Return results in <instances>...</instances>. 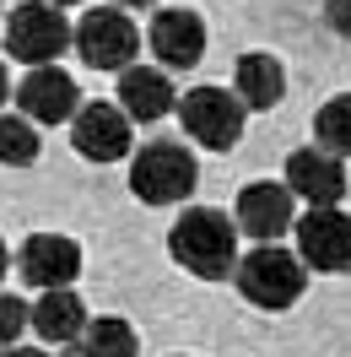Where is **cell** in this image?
Returning a JSON list of instances; mask_svg holds the SVG:
<instances>
[{
	"label": "cell",
	"instance_id": "cb8c5ba5",
	"mask_svg": "<svg viewBox=\"0 0 351 357\" xmlns=\"http://www.w3.org/2000/svg\"><path fill=\"white\" fill-rule=\"evenodd\" d=\"M0 103H6V66H0Z\"/></svg>",
	"mask_w": 351,
	"mask_h": 357
},
{
	"label": "cell",
	"instance_id": "8992f818",
	"mask_svg": "<svg viewBox=\"0 0 351 357\" xmlns=\"http://www.w3.org/2000/svg\"><path fill=\"white\" fill-rule=\"evenodd\" d=\"M292 233H297V260L308 271H329V276L351 271V217L341 206H313L303 222H292Z\"/></svg>",
	"mask_w": 351,
	"mask_h": 357
},
{
	"label": "cell",
	"instance_id": "3957f363",
	"mask_svg": "<svg viewBox=\"0 0 351 357\" xmlns=\"http://www.w3.org/2000/svg\"><path fill=\"white\" fill-rule=\"evenodd\" d=\"M195 184H200L195 152L178 146V141H152V146H141L135 162H130V190H135V201H146V206H173V201H184Z\"/></svg>",
	"mask_w": 351,
	"mask_h": 357
},
{
	"label": "cell",
	"instance_id": "9a60e30c",
	"mask_svg": "<svg viewBox=\"0 0 351 357\" xmlns=\"http://www.w3.org/2000/svg\"><path fill=\"white\" fill-rule=\"evenodd\" d=\"M233 92L243 98V109H276L281 92H286V70L276 66V54L254 49V54H243L238 70H233Z\"/></svg>",
	"mask_w": 351,
	"mask_h": 357
},
{
	"label": "cell",
	"instance_id": "8fae6325",
	"mask_svg": "<svg viewBox=\"0 0 351 357\" xmlns=\"http://www.w3.org/2000/svg\"><path fill=\"white\" fill-rule=\"evenodd\" d=\"M286 190L297 201H308V211L313 206H341V195H346V162L319 152V146H303V152L286 157Z\"/></svg>",
	"mask_w": 351,
	"mask_h": 357
},
{
	"label": "cell",
	"instance_id": "5b68a950",
	"mask_svg": "<svg viewBox=\"0 0 351 357\" xmlns=\"http://www.w3.org/2000/svg\"><path fill=\"white\" fill-rule=\"evenodd\" d=\"M243 98L238 92H221V87H195L178 98V119H184V135L200 141V146H211V152H227V146H238L243 135Z\"/></svg>",
	"mask_w": 351,
	"mask_h": 357
},
{
	"label": "cell",
	"instance_id": "7a4b0ae2",
	"mask_svg": "<svg viewBox=\"0 0 351 357\" xmlns=\"http://www.w3.org/2000/svg\"><path fill=\"white\" fill-rule=\"evenodd\" d=\"M233 282H238V292L254 303V309H292V303L303 298L308 271H303V260H297L292 249L260 244V249H249V255L238 260Z\"/></svg>",
	"mask_w": 351,
	"mask_h": 357
},
{
	"label": "cell",
	"instance_id": "e0dca14e",
	"mask_svg": "<svg viewBox=\"0 0 351 357\" xmlns=\"http://www.w3.org/2000/svg\"><path fill=\"white\" fill-rule=\"evenodd\" d=\"M76 357H135V331L119 314H98L76 335Z\"/></svg>",
	"mask_w": 351,
	"mask_h": 357
},
{
	"label": "cell",
	"instance_id": "9c48e42d",
	"mask_svg": "<svg viewBox=\"0 0 351 357\" xmlns=\"http://www.w3.org/2000/svg\"><path fill=\"white\" fill-rule=\"evenodd\" d=\"M70 146L87 162H119L130 157V114L114 103H81L70 119Z\"/></svg>",
	"mask_w": 351,
	"mask_h": 357
},
{
	"label": "cell",
	"instance_id": "6da1fadb",
	"mask_svg": "<svg viewBox=\"0 0 351 357\" xmlns=\"http://www.w3.org/2000/svg\"><path fill=\"white\" fill-rule=\"evenodd\" d=\"M168 249H173V260L189 276L221 282V276L238 271V222L211 211V206H189L173 222V233H168Z\"/></svg>",
	"mask_w": 351,
	"mask_h": 357
},
{
	"label": "cell",
	"instance_id": "30bf717a",
	"mask_svg": "<svg viewBox=\"0 0 351 357\" xmlns=\"http://www.w3.org/2000/svg\"><path fill=\"white\" fill-rule=\"evenodd\" d=\"M81 92H76V82H70V70L60 66H33L22 76V87H17V103H22V119H33V125H65V119H76V103Z\"/></svg>",
	"mask_w": 351,
	"mask_h": 357
},
{
	"label": "cell",
	"instance_id": "7402d4cb",
	"mask_svg": "<svg viewBox=\"0 0 351 357\" xmlns=\"http://www.w3.org/2000/svg\"><path fill=\"white\" fill-rule=\"evenodd\" d=\"M6 357H44V352H33V347H11Z\"/></svg>",
	"mask_w": 351,
	"mask_h": 357
},
{
	"label": "cell",
	"instance_id": "2e32d148",
	"mask_svg": "<svg viewBox=\"0 0 351 357\" xmlns=\"http://www.w3.org/2000/svg\"><path fill=\"white\" fill-rule=\"evenodd\" d=\"M33 331L44 335V341H76V335L87 331V303L70 287L44 292V298L33 303Z\"/></svg>",
	"mask_w": 351,
	"mask_h": 357
},
{
	"label": "cell",
	"instance_id": "277c9868",
	"mask_svg": "<svg viewBox=\"0 0 351 357\" xmlns=\"http://www.w3.org/2000/svg\"><path fill=\"white\" fill-rule=\"evenodd\" d=\"M76 44V27L65 22V11H54L49 0H22L6 22V49L22 66H54L65 49Z\"/></svg>",
	"mask_w": 351,
	"mask_h": 357
},
{
	"label": "cell",
	"instance_id": "484cf974",
	"mask_svg": "<svg viewBox=\"0 0 351 357\" xmlns=\"http://www.w3.org/2000/svg\"><path fill=\"white\" fill-rule=\"evenodd\" d=\"M49 6H76V0H49Z\"/></svg>",
	"mask_w": 351,
	"mask_h": 357
},
{
	"label": "cell",
	"instance_id": "d4e9b609",
	"mask_svg": "<svg viewBox=\"0 0 351 357\" xmlns=\"http://www.w3.org/2000/svg\"><path fill=\"white\" fill-rule=\"evenodd\" d=\"M0 276H6V244H0Z\"/></svg>",
	"mask_w": 351,
	"mask_h": 357
},
{
	"label": "cell",
	"instance_id": "4fadbf2b",
	"mask_svg": "<svg viewBox=\"0 0 351 357\" xmlns=\"http://www.w3.org/2000/svg\"><path fill=\"white\" fill-rule=\"evenodd\" d=\"M146 44H152V54L162 60V70H189L200 54H205V22H200L195 11H184V6L157 11Z\"/></svg>",
	"mask_w": 351,
	"mask_h": 357
},
{
	"label": "cell",
	"instance_id": "7c38bea8",
	"mask_svg": "<svg viewBox=\"0 0 351 357\" xmlns=\"http://www.w3.org/2000/svg\"><path fill=\"white\" fill-rule=\"evenodd\" d=\"M292 190L286 184H243L238 195V211H233V222H238V233H249V238H260V244H276L281 233H292Z\"/></svg>",
	"mask_w": 351,
	"mask_h": 357
},
{
	"label": "cell",
	"instance_id": "5bb4252c",
	"mask_svg": "<svg viewBox=\"0 0 351 357\" xmlns=\"http://www.w3.org/2000/svg\"><path fill=\"white\" fill-rule=\"evenodd\" d=\"M173 82H168V70L162 66H125L119 70V109L130 114L135 125H152L162 114L173 109Z\"/></svg>",
	"mask_w": 351,
	"mask_h": 357
},
{
	"label": "cell",
	"instance_id": "ba28073f",
	"mask_svg": "<svg viewBox=\"0 0 351 357\" xmlns=\"http://www.w3.org/2000/svg\"><path fill=\"white\" fill-rule=\"evenodd\" d=\"M17 271H22L27 287H38V292L70 287V282L81 276V244L65 238V233H33V238L17 249Z\"/></svg>",
	"mask_w": 351,
	"mask_h": 357
},
{
	"label": "cell",
	"instance_id": "44dd1931",
	"mask_svg": "<svg viewBox=\"0 0 351 357\" xmlns=\"http://www.w3.org/2000/svg\"><path fill=\"white\" fill-rule=\"evenodd\" d=\"M325 17L341 38H351V0H325Z\"/></svg>",
	"mask_w": 351,
	"mask_h": 357
},
{
	"label": "cell",
	"instance_id": "ac0fdd59",
	"mask_svg": "<svg viewBox=\"0 0 351 357\" xmlns=\"http://www.w3.org/2000/svg\"><path fill=\"white\" fill-rule=\"evenodd\" d=\"M313 135H319V152L341 157V162L351 157V92L329 98L325 109H319V119H313Z\"/></svg>",
	"mask_w": 351,
	"mask_h": 357
},
{
	"label": "cell",
	"instance_id": "d6986e66",
	"mask_svg": "<svg viewBox=\"0 0 351 357\" xmlns=\"http://www.w3.org/2000/svg\"><path fill=\"white\" fill-rule=\"evenodd\" d=\"M0 162L6 168L38 162V130H33V119H22V114H6L0 119Z\"/></svg>",
	"mask_w": 351,
	"mask_h": 357
},
{
	"label": "cell",
	"instance_id": "52a82bcc",
	"mask_svg": "<svg viewBox=\"0 0 351 357\" xmlns=\"http://www.w3.org/2000/svg\"><path fill=\"white\" fill-rule=\"evenodd\" d=\"M76 49L92 70H125L135 66L141 38H135V22L125 11H87L81 27H76Z\"/></svg>",
	"mask_w": 351,
	"mask_h": 357
},
{
	"label": "cell",
	"instance_id": "ffe728a7",
	"mask_svg": "<svg viewBox=\"0 0 351 357\" xmlns=\"http://www.w3.org/2000/svg\"><path fill=\"white\" fill-rule=\"evenodd\" d=\"M33 325V309H27L22 298H11V292H0V352H11L17 347V335Z\"/></svg>",
	"mask_w": 351,
	"mask_h": 357
},
{
	"label": "cell",
	"instance_id": "603a6c76",
	"mask_svg": "<svg viewBox=\"0 0 351 357\" xmlns=\"http://www.w3.org/2000/svg\"><path fill=\"white\" fill-rule=\"evenodd\" d=\"M114 6H152V0H114Z\"/></svg>",
	"mask_w": 351,
	"mask_h": 357
}]
</instances>
